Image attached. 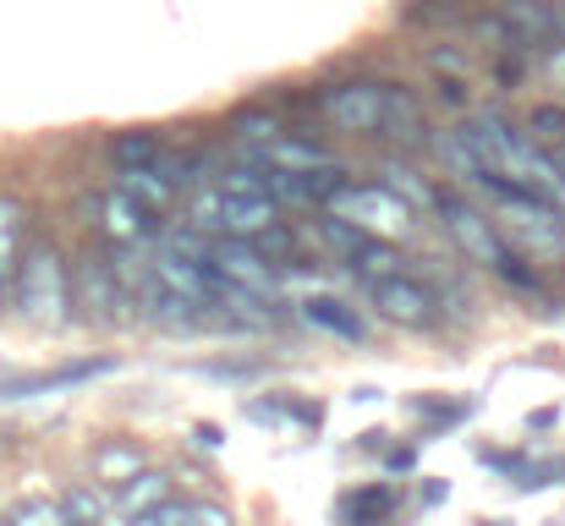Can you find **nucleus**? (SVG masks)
<instances>
[{
	"mask_svg": "<svg viewBox=\"0 0 565 526\" xmlns=\"http://www.w3.org/2000/svg\"><path fill=\"white\" fill-rule=\"evenodd\" d=\"M22 253H28V203L17 192H0V280H17Z\"/></svg>",
	"mask_w": 565,
	"mask_h": 526,
	"instance_id": "nucleus-13",
	"label": "nucleus"
},
{
	"mask_svg": "<svg viewBox=\"0 0 565 526\" xmlns=\"http://www.w3.org/2000/svg\"><path fill=\"white\" fill-rule=\"evenodd\" d=\"M160 160H166V149H160V138H154V132H121V138L110 143V165H116V171L160 165Z\"/></svg>",
	"mask_w": 565,
	"mask_h": 526,
	"instance_id": "nucleus-17",
	"label": "nucleus"
},
{
	"mask_svg": "<svg viewBox=\"0 0 565 526\" xmlns=\"http://www.w3.org/2000/svg\"><path fill=\"white\" fill-rule=\"evenodd\" d=\"M11 297H17V313L33 319V324H66V308H72V269L61 258V247L50 236L28 241L22 264H17V280H11Z\"/></svg>",
	"mask_w": 565,
	"mask_h": 526,
	"instance_id": "nucleus-3",
	"label": "nucleus"
},
{
	"mask_svg": "<svg viewBox=\"0 0 565 526\" xmlns=\"http://www.w3.org/2000/svg\"><path fill=\"white\" fill-rule=\"evenodd\" d=\"M209 269L225 286H242L253 297H275V280H280V264L253 236H209Z\"/></svg>",
	"mask_w": 565,
	"mask_h": 526,
	"instance_id": "nucleus-9",
	"label": "nucleus"
},
{
	"mask_svg": "<svg viewBox=\"0 0 565 526\" xmlns=\"http://www.w3.org/2000/svg\"><path fill=\"white\" fill-rule=\"evenodd\" d=\"M166 214H154L149 203H138L127 186H105L99 197H94V225H99V236H110L116 247H143V241H154L166 225H160Z\"/></svg>",
	"mask_w": 565,
	"mask_h": 526,
	"instance_id": "nucleus-10",
	"label": "nucleus"
},
{
	"mask_svg": "<svg viewBox=\"0 0 565 526\" xmlns=\"http://www.w3.org/2000/svg\"><path fill=\"white\" fill-rule=\"evenodd\" d=\"M166 500H177V477L171 472H138V477H127V483H116L110 489V511L121 516V522H138V516H149L154 505H166Z\"/></svg>",
	"mask_w": 565,
	"mask_h": 526,
	"instance_id": "nucleus-11",
	"label": "nucleus"
},
{
	"mask_svg": "<svg viewBox=\"0 0 565 526\" xmlns=\"http://www.w3.org/2000/svg\"><path fill=\"white\" fill-rule=\"evenodd\" d=\"M11 522L17 526H72V511H66V500H22L11 511Z\"/></svg>",
	"mask_w": 565,
	"mask_h": 526,
	"instance_id": "nucleus-18",
	"label": "nucleus"
},
{
	"mask_svg": "<svg viewBox=\"0 0 565 526\" xmlns=\"http://www.w3.org/2000/svg\"><path fill=\"white\" fill-rule=\"evenodd\" d=\"M527 132L550 149V154H565V110H533V121H527Z\"/></svg>",
	"mask_w": 565,
	"mask_h": 526,
	"instance_id": "nucleus-19",
	"label": "nucleus"
},
{
	"mask_svg": "<svg viewBox=\"0 0 565 526\" xmlns=\"http://www.w3.org/2000/svg\"><path fill=\"white\" fill-rule=\"evenodd\" d=\"M379 175H384V186H395L412 208H434L439 203V186L428 181V175L417 171L412 160H401V154H384V165H379Z\"/></svg>",
	"mask_w": 565,
	"mask_h": 526,
	"instance_id": "nucleus-15",
	"label": "nucleus"
},
{
	"mask_svg": "<svg viewBox=\"0 0 565 526\" xmlns=\"http://www.w3.org/2000/svg\"><path fill=\"white\" fill-rule=\"evenodd\" d=\"M363 291H369V302L379 308V319H390V324H401V330H434V324H439V308H445L439 291H434L428 280L406 275V269L379 275Z\"/></svg>",
	"mask_w": 565,
	"mask_h": 526,
	"instance_id": "nucleus-8",
	"label": "nucleus"
},
{
	"mask_svg": "<svg viewBox=\"0 0 565 526\" xmlns=\"http://www.w3.org/2000/svg\"><path fill=\"white\" fill-rule=\"evenodd\" d=\"M302 313H308V324L313 330H330V335H341V341H363L369 330H363V319L347 308V302H335V297H308L302 302Z\"/></svg>",
	"mask_w": 565,
	"mask_h": 526,
	"instance_id": "nucleus-16",
	"label": "nucleus"
},
{
	"mask_svg": "<svg viewBox=\"0 0 565 526\" xmlns=\"http://www.w3.org/2000/svg\"><path fill=\"white\" fill-rule=\"evenodd\" d=\"M88 466H94V483L116 489V483H127V477L143 472V444H138V439H105V444L88 455Z\"/></svg>",
	"mask_w": 565,
	"mask_h": 526,
	"instance_id": "nucleus-14",
	"label": "nucleus"
},
{
	"mask_svg": "<svg viewBox=\"0 0 565 526\" xmlns=\"http://www.w3.org/2000/svg\"><path fill=\"white\" fill-rule=\"evenodd\" d=\"M319 110L330 127L352 132V138H384V121H390V83H369V77H352V83H330L319 94Z\"/></svg>",
	"mask_w": 565,
	"mask_h": 526,
	"instance_id": "nucleus-7",
	"label": "nucleus"
},
{
	"mask_svg": "<svg viewBox=\"0 0 565 526\" xmlns=\"http://www.w3.org/2000/svg\"><path fill=\"white\" fill-rule=\"evenodd\" d=\"M236 132H242L247 143H269V138H280V121L264 116V110H242V116H236Z\"/></svg>",
	"mask_w": 565,
	"mask_h": 526,
	"instance_id": "nucleus-20",
	"label": "nucleus"
},
{
	"mask_svg": "<svg viewBox=\"0 0 565 526\" xmlns=\"http://www.w3.org/2000/svg\"><path fill=\"white\" fill-rule=\"evenodd\" d=\"M324 214H335V219H347V225H358L369 236H384V241L412 236V225H417V208L384 181H341L324 197Z\"/></svg>",
	"mask_w": 565,
	"mask_h": 526,
	"instance_id": "nucleus-4",
	"label": "nucleus"
},
{
	"mask_svg": "<svg viewBox=\"0 0 565 526\" xmlns=\"http://www.w3.org/2000/svg\"><path fill=\"white\" fill-rule=\"evenodd\" d=\"M182 526H236V516L220 500H188V522Z\"/></svg>",
	"mask_w": 565,
	"mask_h": 526,
	"instance_id": "nucleus-21",
	"label": "nucleus"
},
{
	"mask_svg": "<svg viewBox=\"0 0 565 526\" xmlns=\"http://www.w3.org/2000/svg\"><path fill=\"white\" fill-rule=\"evenodd\" d=\"M434 214H439V225H445L450 247H456L467 264L489 269L494 280H505V286H516V291H539V275L527 269V258L505 241V230L494 225V214H489V208H478L467 192H439Z\"/></svg>",
	"mask_w": 565,
	"mask_h": 526,
	"instance_id": "nucleus-1",
	"label": "nucleus"
},
{
	"mask_svg": "<svg viewBox=\"0 0 565 526\" xmlns=\"http://www.w3.org/2000/svg\"><path fill=\"white\" fill-rule=\"evenodd\" d=\"M0 526H17V522H11V516H6V522H0Z\"/></svg>",
	"mask_w": 565,
	"mask_h": 526,
	"instance_id": "nucleus-25",
	"label": "nucleus"
},
{
	"mask_svg": "<svg viewBox=\"0 0 565 526\" xmlns=\"http://www.w3.org/2000/svg\"><path fill=\"white\" fill-rule=\"evenodd\" d=\"M116 186H127L138 203H149L154 214H171L177 208V197H182V181L177 171L160 160V165H138V171H116Z\"/></svg>",
	"mask_w": 565,
	"mask_h": 526,
	"instance_id": "nucleus-12",
	"label": "nucleus"
},
{
	"mask_svg": "<svg viewBox=\"0 0 565 526\" xmlns=\"http://www.w3.org/2000/svg\"><path fill=\"white\" fill-rule=\"evenodd\" d=\"M483 197H489L494 225L505 230V241L522 258H533V264H565V208L555 197H544L533 186H516L505 175H489Z\"/></svg>",
	"mask_w": 565,
	"mask_h": 526,
	"instance_id": "nucleus-2",
	"label": "nucleus"
},
{
	"mask_svg": "<svg viewBox=\"0 0 565 526\" xmlns=\"http://www.w3.org/2000/svg\"><path fill=\"white\" fill-rule=\"evenodd\" d=\"M0 291H6V280H0Z\"/></svg>",
	"mask_w": 565,
	"mask_h": 526,
	"instance_id": "nucleus-26",
	"label": "nucleus"
},
{
	"mask_svg": "<svg viewBox=\"0 0 565 526\" xmlns=\"http://www.w3.org/2000/svg\"><path fill=\"white\" fill-rule=\"evenodd\" d=\"M66 511H72V526L77 522H99V516H105V500H99V494H88V489H72V494H66Z\"/></svg>",
	"mask_w": 565,
	"mask_h": 526,
	"instance_id": "nucleus-22",
	"label": "nucleus"
},
{
	"mask_svg": "<svg viewBox=\"0 0 565 526\" xmlns=\"http://www.w3.org/2000/svg\"><path fill=\"white\" fill-rule=\"evenodd\" d=\"M72 308H77V319L94 324V330H121V324L132 319L110 253H94V247H88V253L72 264Z\"/></svg>",
	"mask_w": 565,
	"mask_h": 526,
	"instance_id": "nucleus-6",
	"label": "nucleus"
},
{
	"mask_svg": "<svg viewBox=\"0 0 565 526\" xmlns=\"http://www.w3.org/2000/svg\"><path fill=\"white\" fill-rule=\"evenodd\" d=\"M352 511H358V526H374L384 511H390V494L374 489V494H363V500H352Z\"/></svg>",
	"mask_w": 565,
	"mask_h": 526,
	"instance_id": "nucleus-24",
	"label": "nucleus"
},
{
	"mask_svg": "<svg viewBox=\"0 0 565 526\" xmlns=\"http://www.w3.org/2000/svg\"><path fill=\"white\" fill-rule=\"evenodd\" d=\"M280 219V203L269 197H247V192H225L220 181L188 197V225L203 236H264Z\"/></svg>",
	"mask_w": 565,
	"mask_h": 526,
	"instance_id": "nucleus-5",
	"label": "nucleus"
},
{
	"mask_svg": "<svg viewBox=\"0 0 565 526\" xmlns=\"http://www.w3.org/2000/svg\"><path fill=\"white\" fill-rule=\"evenodd\" d=\"M182 522H188V500H166V505H154L149 516H138L127 526H182Z\"/></svg>",
	"mask_w": 565,
	"mask_h": 526,
	"instance_id": "nucleus-23",
	"label": "nucleus"
},
{
	"mask_svg": "<svg viewBox=\"0 0 565 526\" xmlns=\"http://www.w3.org/2000/svg\"><path fill=\"white\" fill-rule=\"evenodd\" d=\"M494 526H505V522H494Z\"/></svg>",
	"mask_w": 565,
	"mask_h": 526,
	"instance_id": "nucleus-27",
	"label": "nucleus"
}]
</instances>
